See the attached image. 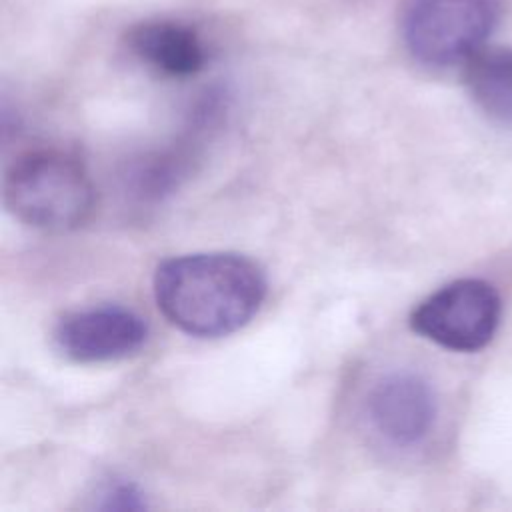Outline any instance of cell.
<instances>
[{
  "instance_id": "obj_1",
  "label": "cell",
  "mask_w": 512,
  "mask_h": 512,
  "mask_svg": "<svg viewBox=\"0 0 512 512\" xmlns=\"http://www.w3.org/2000/svg\"><path fill=\"white\" fill-rule=\"evenodd\" d=\"M154 298L178 330L196 338H218L250 322L266 298V278L242 254H184L158 264Z\"/></svg>"
},
{
  "instance_id": "obj_2",
  "label": "cell",
  "mask_w": 512,
  "mask_h": 512,
  "mask_svg": "<svg viewBox=\"0 0 512 512\" xmlns=\"http://www.w3.org/2000/svg\"><path fill=\"white\" fill-rule=\"evenodd\" d=\"M4 204L26 226L66 232L94 210V184L84 164L68 152L42 148L20 154L4 176Z\"/></svg>"
},
{
  "instance_id": "obj_8",
  "label": "cell",
  "mask_w": 512,
  "mask_h": 512,
  "mask_svg": "<svg viewBox=\"0 0 512 512\" xmlns=\"http://www.w3.org/2000/svg\"><path fill=\"white\" fill-rule=\"evenodd\" d=\"M464 82L486 116L512 122V48H480L464 62Z\"/></svg>"
},
{
  "instance_id": "obj_6",
  "label": "cell",
  "mask_w": 512,
  "mask_h": 512,
  "mask_svg": "<svg viewBox=\"0 0 512 512\" xmlns=\"http://www.w3.org/2000/svg\"><path fill=\"white\" fill-rule=\"evenodd\" d=\"M370 426L390 444H418L436 418V398L430 384L406 370L380 376L366 396Z\"/></svg>"
},
{
  "instance_id": "obj_5",
  "label": "cell",
  "mask_w": 512,
  "mask_h": 512,
  "mask_svg": "<svg viewBox=\"0 0 512 512\" xmlns=\"http://www.w3.org/2000/svg\"><path fill=\"white\" fill-rule=\"evenodd\" d=\"M146 336L148 326L142 316L116 304L72 310L52 332L58 352L82 364L122 360L138 352Z\"/></svg>"
},
{
  "instance_id": "obj_4",
  "label": "cell",
  "mask_w": 512,
  "mask_h": 512,
  "mask_svg": "<svg viewBox=\"0 0 512 512\" xmlns=\"http://www.w3.org/2000/svg\"><path fill=\"white\" fill-rule=\"evenodd\" d=\"M500 308V296L492 284L460 278L422 300L410 314V328L442 348L474 352L492 340Z\"/></svg>"
},
{
  "instance_id": "obj_3",
  "label": "cell",
  "mask_w": 512,
  "mask_h": 512,
  "mask_svg": "<svg viewBox=\"0 0 512 512\" xmlns=\"http://www.w3.org/2000/svg\"><path fill=\"white\" fill-rule=\"evenodd\" d=\"M498 18V0H412L402 32L416 60L428 66H452L486 46Z\"/></svg>"
},
{
  "instance_id": "obj_9",
  "label": "cell",
  "mask_w": 512,
  "mask_h": 512,
  "mask_svg": "<svg viewBox=\"0 0 512 512\" xmlns=\"http://www.w3.org/2000/svg\"><path fill=\"white\" fill-rule=\"evenodd\" d=\"M100 508H118V510H138V508H146L144 502V494L138 490L136 484L126 482V480H112L108 484H104V488L100 490Z\"/></svg>"
},
{
  "instance_id": "obj_7",
  "label": "cell",
  "mask_w": 512,
  "mask_h": 512,
  "mask_svg": "<svg viewBox=\"0 0 512 512\" xmlns=\"http://www.w3.org/2000/svg\"><path fill=\"white\" fill-rule=\"evenodd\" d=\"M128 46L140 62L172 78L196 74L206 60L198 34L174 20H148L134 26L128 34Z\"/></svg>"
}]
</instances>
